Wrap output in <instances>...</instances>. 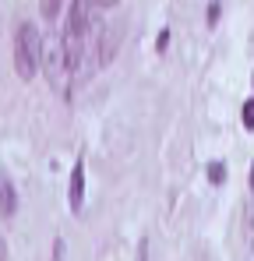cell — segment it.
<instances>
[{
    "label": "cell",
    "instance_id": "obj_11",
    "mask_svg": "<svg viewBox=\"0 0 254 261\" xmlns=\"http://www.w3.org/2000/svg\"><path fill=\"white\" fill-rule=\"evenodd\" d=\"M251 191H254V166H251Z\"/></svg>",
    "mask_w": 254,
    "mask_h": 261
},
{
    "label": "cell",
    "instance_id": "obj_10",
    "mask_svg": "<svg viewBox=\"0 0 254 261\" xmlns=\"http://www.w3.org/2000/svg\"><path fill=\"white\" fill-rule=\"evenodd\" d=\"M53 261H64V244H60V240H57V258Z\"/></svg>",
    "mask_w": 254,
    "mask_h": 261
},
{
    "label": "cell",
    "instance_id": "obj_8",
    "mask_svg": "<svg viewBox=\"0 0 254 261\" xmlns=\"http://www.w3.org/2000/svg\"><path fill=\"white\" fill-rule=\"evenodd\" d=\"M215 21H219V4H212V7H209V25H215Z\"/></svg>",
    "mask_w": 254,
    "mask_h": 261
},
{
    "label": "cell",
    "instance_id": "obj_5",
    "mask_svg": "<svg viewBox=\"0 0 254 261\" xmlns=\"http://www.w3.org/2000/svg\"><path fill=\"white\" fill-rule=\"evenodd\" d=\"M39 11H42V18H57V11H60V0H39Z\"/></svg>",
    "mask_w": 254,
    "mask_h": 261
},
{
    "label": "cell",
    "instance_id": "obj_7",
    "mask_svg": "<svg viewBox=\"0 0 254 261\" xmlns=\"http://www.w3.org/2000/svg\"><path fill=\"white\" fill-rule=\"evenodd\" d=\"M244 127H254V99L244 102Z\"/></svg>",
    "mask_w": 254,
    "mask_h": 261
},
{
    "label": "cell",
    "instance_id": "obj_1",
    "mask_svg": "<svg viewBox=\"0 0 254 261\" xmlns=\"http://www.w3.org/2000/svg\"><path fill=\"white\" fill-rule=\"evenodd\" d=\"M42 64V36L36 25H21L18 29V39H14V71L25 78V82H32L36 78V71H39Z\"/></svg>",
    "mask_w": 254,
    "mask_h": 261
},
{
    "label": "cell",
    "instance_id": "obj_2",
    "mask_svg": "<svg viewBox=\"0 0 254 261\" xmlns=\"http://www.w3.org/2000/svg\"><path fill=\"white\" fill-rule=\"evenodd\" d=\"M42 64H46V71H49V78H53V85L64 88V82H67V60H64V46L53 43L49 46V57H42Z\"/></svg>",
    "mask_w": 254,
    "mask_h": 261
},
{
    "label": "cell",
    "instance_id": "obj_6",
    "mask_svg": "<svg viewBox=\"0 0 254 261\" xmlns=\"http://www.w3.org/2000/svg\"><path fill=\"white\" fill-rule=\"evenodd\" d=\"M209 180L212 184H222V180H226V166H222V163H212L209 166Z\"/></svg>",
    "mask_w": 254,
    "mask_h": 261
},
{
    "label": "cell",
    "instance_id": "obj_4",
    "mask_svg": "<svg viewBox=\"0 0 254 261\" xmlns=\"http://www.w3.org/2000/svg\"><path fill=\"white\" fill-rule=\"evenodd\" d=\"M18 208V194H14V184L0 173V216H11Z\"/></svg>",
    "mask_w": 254,
    "mask_h": 261
},
{
    "label": "cell",
    "instance_id": "obj_3",
    "mask_svg": "<svg viewBox=\"0 0 254 261\" xmlns=\"http://www.w3.org/2000/svg\"><path fill=\"white\" fill-rule=\"evenodd\" d=\"M82 201H85V163L78 159L74 170H71V184H67V205H71V212H78Z\"/></svg>",
    "mask_w": 254,
    "mask_h": 261
},
{
    "label": "cell",
    "instance_id": "obj_9",
    "mask_svg": "<svg viewBox=\"0 0 254 261\" xmlns=\"http://www.w3.org/2000/svg\"><path fill=\"white\" fill-rule=\"evenodd\" d=\"M88 4H92V7H113L117 0H88Z\"/></svg>",
    "mask_w": 254,
    "mask_h": 261
}]
</instances>
